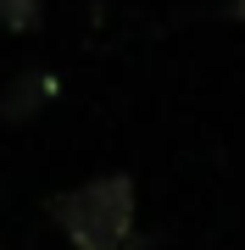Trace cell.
Returning <instances> with one entry per match:
<instances>
[{"mask_svg": "<svg viewBox=\"0 0 245 250\" xmlns=\"http://www.w3.org/2000/svg\"><path fill=\"white\" fill-rule=\"evenodd\" d=\"M50 217L73 250H123L134 233V178L106 172L78 189H62L50 200Z\"/></svg>", "mask_w": 245, "mask_h": 250, "instance_id": "1", "label": "cell"}, {"mask_svg": "<svg viewBox=\"0 0 245 250\" xmlns=\"http://www.w3.org/2000/svg\"><path fill=\"white\" fill-rule=\"evenodd\" d=\"M50 100V78L45 72H17V83H11L6 89V100H0V111H6V123H28V117H34L39 106H45Z\"/></svg>", "mask_w": 245, "mask_h": 250, "instance_id": "2", "label": "cell"}, {"mask_svg": "<svg viewBox=\"0 0 245 250\" xmlns=\"http://www.w3.org/2000/svg\"><path fill=\"white\" fill-rule=\"evenodd\" d=\"M0 22H6L11 34L39 28V0H0Z\"/></svg>", "mask_w": 245, "mask_h": 250, "instance_id": "3", "label": "cell"}, {"mask_svg": "<svg viewBox=\"0 0 245 250\" xmlns=\"http://www.w3.org/2000/svg\"><path fill=\"white\" fill-rule=\"evenodd\" d=\"M234 17H240V22H245V0H234Z\"/></svg>", "mask_w": 245, "mask_h": 250, "instance_id": "4", "label": "cell"}]
</instances>
